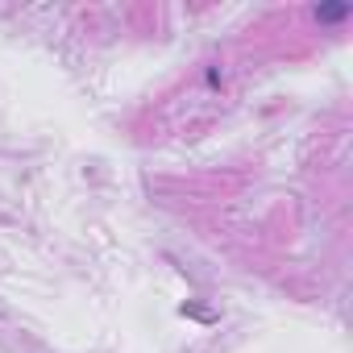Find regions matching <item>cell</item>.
I'll use <instances>...</instances> for the list:
<instances>
[{
	"label": "cell",
	"mask_w": 353,
	"mask_h": 353,
	"mask_svg": "<svg viewBox=\"0 0 353 353\" xmlns=\"http://www.w3.org/2000/svg\"><path fill=\"white\" fill-rule=\"evenodd\" d=\"M349 13H353L349 5H324V9H316V17H320V21H345Z\"/></svg>",
	"instance_id": "6da1fadb"
}]
</instances>
